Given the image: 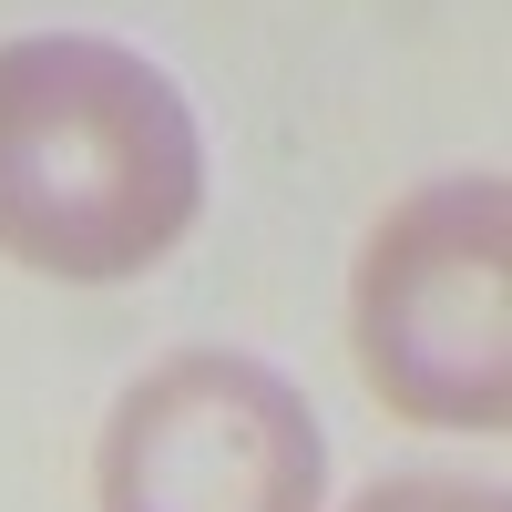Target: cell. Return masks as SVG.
<instances>
[{
	"label": "cell",
	"mask_w": 512,
	"mask_h": 512,
	"mask_svg": "<svg viewBox=\"0 0 512 512\" xmlns=\"http://www.w3.org/2000/svg\"><path fill=\"white\" fill-rule=\"evenodd\" d=\"M205 216V134L175 72L103 31L0 41V256L62 287L164 267Z\"/></svg>",
	"instance_id": "6da1fadb"
},
{
	"label": "cell",
	"mask_w": 512,
	"mask_h": 512,
	"mask_svg": "<svg viewBox=\"0 0 512 512\" xmlns=\"http://www.w3.org/2000/svg\"><path fill=\"white\" fill-rule=\"evenodd\" d=\"M349 349L379 410L502 431L512 410V195L502 175L410 185L349 277Z\"/></svg>",
	"instance_id": "7a4b0ae2"
},
{
	"label": "cell",
	"mask_w": 512,
	"mask_h": 512,
	"mask_svg": "<svg viewBox=\"0 0 512 512\" xmlns=\"http://www.w3.org/2000/svg\"><path fill=\"white\" fill-rule=\"evenodd\" d=\"M103 512H318V410L246 349H175L113 400L93 451Z\"/></svg>",
	"instance_id": "3957f363"
},
{
	"label": "cell",
	"mask_w": 512,
	"mask_h": 512,
	"mask_svg": "<svg viewBox=\"0 0 512 512\" xmlns=\"http://www.w3.org/2000/svg\"><path fill=\"white\" fill-rule=\"evenodd\" d=\"M349 512H502V492H482V482H441V472H400V482H369Z\"/></svg>",
	"instance_id": "277c9868"
}]
</instances>
